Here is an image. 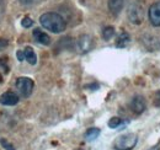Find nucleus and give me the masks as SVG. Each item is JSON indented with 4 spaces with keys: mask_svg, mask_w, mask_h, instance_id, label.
I'll use <instances>...</instances> for the list:
<instances>
[{
    "mask_svg": "<svg viewBox=\"0 0 160 150\" xmlns=\"http://www.w3.org/2000/svg\"><path fill=\"white\" fill-rule=\"evenodd\" d=\"M19 102V96L11 91L4 92L0 96V103L4 106H15Z\"/></svg>",
    "mask_w": 160,
    "mask_h": 150,
    "instance_id": "6e6552de",
    "label": "nucleus"
},
{
    "mask_svg": "<svg viewBox=\"0 0 160 150\" xmlns=\"http://www.w3.org/2000/svg\"><path fill=\"white\" fill-rule=\"evenodd\" d=\"M77 47L80 53H88L94 47V39L89 35H82L77 39Z\"/></svg>",
    "mask_w": 160,
    "mask_h": 150,
    "instance_id": "39448f33",
    "label": "nucleus"
},
{
    "mask_svg": "<svg viewBox=\"0 0 160 150\" xmlns=\"http://www.w3.org/2000/svg\"><path fill=\"white\" fill-rule=\"evenodd\" d=\"M129 107H131V110L136 113V114H142V113L145 111V108H147V103H145L144 97L140 96V95L134 96L132 98L131 103H129Z\"/></svg>",
    "mask_w": 160,
    "mask_h": 150,
    "instance_id": "0eeeda50",
    "label": "nucleus"
},
{
    "mask_svg": "<svg viewBox=\"0 0 160 150\" xmlns=\"http://www.w3.org/2000/svg\"><path fill=\"white\" fill-rule=\"evenodd\" d=\"M36 0H20V2L22 5H31V4H33Z\"/></svg>",
    "mask_w": 160,
    "mask_h": 150,
    "instance_id": "aec40b11",
    "label": "nucleus"
},
{
    "mask_svg": "<svg viewBox=\"0 0 160 150\" xmlns=\"http://www.w3.org/2000/svg\"><path fill=\"white\" fill-rule=\"evenodd\" d=\"M32 35H33L35 41L38 42L40 44H43V46H49L51 44V37L46 32H43L41 28H35Z\"/></svg>",
    "mask_w": 160,
    "mask_h": 150,
    "instance_id": "1a4fd4ad",
    "label": "nucleus"
},
{
    "mask_svg": "<svg viewBox=\"0 0 160 150\" xmlns=\"http://www.w3.org/2000/svg\"><path fill=\"white\" fill-rule=\"evenodd\" d=\"M21 25H22V27L28 28V27H31V26L33 25V20H31L28 16H26V18H23V19H22V21H21Z\"/></svg>",
    "mask_w": 160,
    "mask_h": 150,
    "instance_id": "f3484780",
    "label": "nucleus"
},
{
    "mask_svg": "<svg viewBox=\"0 0 160 150\" xmlns=\"http://www.w3.org/2000/svg\"><path fill=\"white\" fill-rule=\"evenodd\" d=\"M23 53H25V59L31 64V65H35L37 63V56L35 53V51L31 48V47H25L23 48Z\"/></svg>",
    "mask_w": 160,
    "mask_h": 150,
    "instance_id": "9b49d317",
    "label": "nucleus"
},
{
    "mask_svg": "<svg viewBox=\"0 0 160 150\" xmlns=\"http://www.w3.org/2000/svg\"><path fill=\"white\" fill-rule=\"evenodd\" d=\"M33 81L32 79L27 78V76H21L16 80V89L19 90L21 96L23 97H30L32 91H33Z\"/></svg>",
    "mask_w": 160,
    "mask_h": 150,
    "instance_id": "7ed1b4c3",
    "label": "nucleus"
},
{
    "mask_svg": "<svg viewBox=\"0 0 160 150\" xmlns=\"http://www.w3.org/2000/svg\"><path fill=\"white\" fill-rule=\"evenodd\" d=\"M124 6V0H108V9L113 15H118Z\"/></svg>",
    "mask_w": 160,
    "mask_h": 150,
    "instance_id": "9d476101",
    "label": "nucleus"
},
{
    "mask_svg": "<svg viewBox=\"0 0 160 150\" xmlns=\"http://www.w3.org/2000/svg\"><path fill=\"white\" fill-rule=\"evenodd\" d=\"M148 150H160V142H158L154 147H152V148H149Z\"/></svg>",
    "mask_w": 160,
    "mask_h": 150,
    "instance_id": "412c9836",
    "label": "nucleus"
},
{
    "mask_svg": "<svg viewBox=\"0 0 160 150\" xmlns=\"http://www.w3.org/2000/svg\"><path fill=\"white\" fill-rule=\"evenodd\" d=\"M129 42H131V36L127 32H122L120 36H118V38H117V41H116V46L121 48V47L127 46Z\"/></svg>",
    "mask_w": 160,
    "mask_h": 150,
    "instance_id": "ddd939ff",
    "label": "nucleus"
},
{
    "mask_svg": "<svg viewBox=\"0 0 160 150\" xmlns=\"http://www.w3.org/2000/svg\"><path fill=\"white\" fill-rule=\"evenodd\" d=\"M127 15H128V19L132 23L139 25L143 21V6L139 2H133L128 9Z\"/></svg>",
    "mask_w": 160,
    "mask_h": 150,
    "instance_id": "20e7f679",
    "label": "nucleus"
},
{
    "mask_svg": "<svg viewBox=\"0 0 160 150\" xmlns=\"http://www.w3.org/2000/svg\"><path fill=\"white\" fill-rule=\"evenodd\" d=\"M148 19L154 27H160V0L155 1L148 10Z\"/></svg>",
    "mask_w": 160,
    "mask_h": 150,
    "instance_id": "423d86ee",
    "label": "nucleus"
},
{
    "mask_svg": "<svg viewBox=\"0 0 160 150\" xmlns=\"http://www.w3.org/2000/svg\"><path fill=\"white\" fill-rule=\"evenodd\" d=\"M154 105L160 108V90L154 94Z\"/></svg>",
    "mask_w": 160,
    "mask_h": 150,
    "instance_id": "a211bd4d",
    "label": "nucleus"
},
{
    "mask_svg": "<svg viewBox=\"0 0 160 150\" xmlns=\"http://www.w3.org/2000/svg\"><path fill=\"white\" fill-rule=\"evenodd\" d=\"M138 138L134 133H127L117 137L113 142V148L116 150H132L137 145Z\"/></svg>",
    "mask_w": 160,
    "mask_h": 150,
    "instance_id": "f03ea898",
    "label": "nucleus"
},
{
    "mask_svg": "<svg viewBox=\"0 0 160 150\" xmlns=\"http://www.w3.org/2000/svg\"><path fill=\"white\" fill-rule=\"evenodd\" d=\"M16 56H18V59H19L20 62H22V60L25 59V53H23V51H18V52H16Z\"/></svg>",
    "mask_w": 160,
    "mask_h": 150,
    "instance_id": "6ab92c4d",
    "label": "nucleus"
},
{
    "mask_svg": "<svg viewBox=\"0 0 160 150\" xmlns=\"http://www.w3.org/2000/svg\"><path fill=\"white\" fill-rule=\"evenodd\" d=\"M77 150H81V149H77Z\"/></svg>",
    "mask_w": 160,
    "mask_h": 150,
    "instance_id": "4be33fe9",
    "label": "nucleus"
},
{
    "mask_svg": "<svg viewBox=\"0 0 160 150\" xmlns=\"http://www.w3.org/2000/svg\"><path fill=\"white\" fill-rule=\"evenodd\" d=\"M101 131L99 128H89L86 133H85V139L88 140V142H92V140H95L96 138H99V135H100Z\"/></svg>",
    "mask_w": 160,
    "mask_h": 150,
    "instance_id": "f8f14e48",
    "label": "nucleus"
},
{
    "mask_svg": "<svg viewBox=\"0 0 160 150\" xmlns=\"http://www.w3.org/2000/svg\"><path fill=\"white\" fill-rule=\"evenodd\" d=\"M124 122L118 118V117H113V118H111L110 121H108V127L110 128H112V129H115V128H118L120 126H122Z\"/></svg>",
    "mask_w": 160,
    "mask_h": 150,
    "instance_id": "2eb2a0df",
    "label": "nucleus"
},
{
    "mask_svg": "<svg viewBox=\"0 0 160 150\" xmlns=\"http://www.w3.org/2000/svg\"><path fill=\"white\" fill-rule=\"evenodd\" d=\"M0 144L2 145V148L5 150H15V148H14V145L12 144H10L6 139H4V138H1L0 139Z\"/></svg>",
    "mask_w": 160,
    "mask_h": 150,
    "instance_id": "dca6fc26",
    "label": "nucleus"
},
{
    "mask_svg": "<svg viewBox=\"0 0 160 150\" xmlns=\"http://www.w3.org/2000/svg\"><path fill=\"white\" fill-rule=\"evenodd\" d=\"M113 36H115V28L112 26H107V27H105L102 30V37H103V39L108 41V39H111Z\"/></svg>",
    "mask_w": 160,
    "mask_h": 150,
    "instance_id": "4468645a",
    "label": "nucleus"
},
{
    "mask_svg": "<svg viewBox=\"0 0 160 150\" xmlns=\"http://www.w3.org/2000/svg\"><path fill=\"white\" fill-rule=\"evenodd\" d=\"M40 22L46 30L53 33H60L67 27L65 20L57 12H44L43 15H41Z\"/></svg>",
    "mask_w": 160,
    "mask_h": 150,
    "instance_id": "f257e3e1",
    "label": "nucleus"
}]
</instances>
